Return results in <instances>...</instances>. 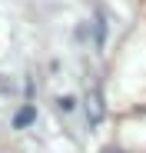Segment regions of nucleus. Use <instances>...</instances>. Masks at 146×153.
I'll return each instance as SVG.
<instances>
[{
	"instance_id": "obj_1",
	"label": "nucleus",
	"mask_w": 146,
	"mask_h": 153,
	"mask_svg": "<svg viewBox=\"0 0 146 153\" xmlns=\"http://www.w3.org/2000/svg\"><path fill=\"white\" fill-rule=\"evenodd\" d=\"M86 117H90V123H100V120H103V100H100L96 90L86 97Z\"/></svg>"
},
{
	"instance_id": "obj_2",
	"label": "nucleus",
	"mask_w": 146,
	"mask_h": 153,
	"mask_svg": "<svg viewBox=\"0 0 146 153\" xmlns=\"http://www.w3.org/2000/svg\"><path fill=\"white\" fill-rule=\"evenodd\" d=\"M33 120H37V110H33V107H23V110L13 117V126H17V130H23V126L33 123Z\"/></svg>"
},
{
	"instance_id": "obj_3",
	"label": "nucleus",
	"mask_w": 146,
	"mask_h": 153,
	"mask_svg": "<svg viewBox=\"0 0 146 153\" xmlns=\"http://www.w3.org/2000/svg\"><path fill=\"white\" fill-rule=\"evenodd\" d=\"M73 103H77L73 97H60V113H70V110H73Z\"/></svg>"
},
{
	"instance_id": "obj_4",
	"label": "nucleus",
	"mask_w": 146,
	"mask_h": 153,
	"mask_svg": "<svg viewBox=\"0 0 146 153\" xmlns=\"http://www.w3.org/2000/svg\"><path fill=\"white\" fill-rule=\"evenodd\" d=\"M103 153H123V150H116V146H106V150H103Z\"/></svg>"
}]
</instances>
